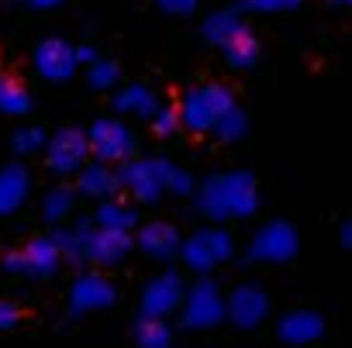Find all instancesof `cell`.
<instances>
[{"mask_svg":"<svg viewBox=\"0 0 352 348\" xmlns=\"http://www.w3.org/2000/svg\"><path fill=\"white\" fill-rule=\"evenodd\" d=\"M142 348H169V334L159 327V331H148L142 334Z\"/></svg>","mask_w":352,"mask_h":348,"instance_id":"cell-1","label":"cell"},{"mask_svg":"<svg viewBox=\"0 0 352 348\" xmlns=\"http://www.w3.org/2000/svg\"><path fill=\"white\" fill-rule=\"evenodd\" d=\"M8 324H14V310L11 307H0V327H8Z\"/></svg>","mask_w":352,"mask_h":348,"instance_id":"cell-2","label":"cell"}]
</instances>
